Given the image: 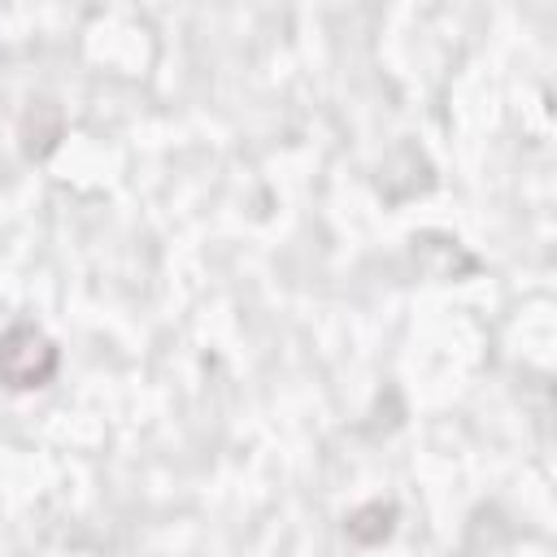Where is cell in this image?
Segmentation results:
<instances>
[{
  "label": "cell",
  "mask_w": 557,
  "mask_h": 557,
  "mask_svg": "<svg viewBox=\"0 0 557 557\" xmlns=\"http://www.w3.org/2000/svg\"><path fill=\"white\" fill-rule=\"evenodd\" d=\"M57 366H61V352L39 326L17 322L0 335V387L9 392L44 387L57 374Z\"/></svg>",
  "instance_id": "6da1fadb"
}]
</instances>
